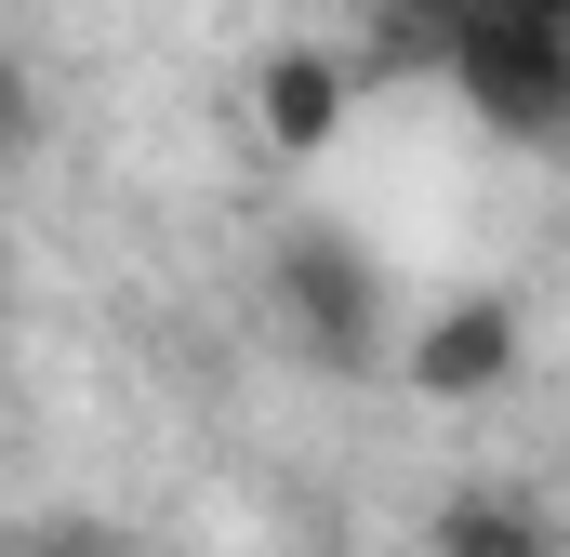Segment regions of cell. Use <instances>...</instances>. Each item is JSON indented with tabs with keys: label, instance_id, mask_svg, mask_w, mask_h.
<instances>
[{
	"label": "cell",
	"instance_id": "277c9868",
	"mask_svg": "<svg viewBox=\"0 0 570 557\" xmlns=\"http://www.w3.org/2000/svg\"><path fill=\"white\" fill-rule=\"evenodd\" d=\"M358 53H332V40H279V53H253V134L279 146V159H332L345 120H358Z\"/></svg>",
	"mask_w": 570,
	"mask_h": 557
},
{
	"label": "cell",
	"instance_id": "6da1fadb",
	"mask_svg": "<svg viewBox=\"0 0 570 557\" xmlns=\"http://www.w3.org/2000/svg\"><path fill=\"white\" fill-rule=\"evenodd\" d=\"M438 80L518 146H570V40L518 0H438Z\"/></svg>",
	"mask_w": 570,
	"mask_h": 557
},
{
	"label": "cell",
	"instance_id": "52a82bcc",
	"mask_svg": "<svg viewBox=\"0 0 570 557\" xmlns=\"http://www.w3.org/2000/svg\"><path fill=\"white\" fill-rule=\"evenodd\" d=\"M0 557H107V545H94V531H13Z\"/></svg>",
	"mask_w": 570,
	"mask_h": 557
},
{
	"label": "cell",
	"instance_id": "3957f363",
	"mask_svg": "<svg viewBox=\"0 0 570 557\" xmlns=\"http://www.w3.org/2000/svg\"><path fill=\"white\" fill-rule=\"evenodd\" d=\"M518 359H531V319H518L504 292H451L425 332L399 345V385L438 399V412H464V399H504V385H518Z\"/></svg>",
	"mask_w": 570,
	"mask_h": 557
},
{
	"label": "cell",
	"instance_id": "7a4b0ae2",
	"mask_svg": "<svg viewBox=\"0 0 570 557\" xmlns=\"http://www.w3.org/2000/svg\"><path fill=\"white\" fill-rule=\"evenodd\" d=\"M266 305H279V332L318 372H372L385 359V278H372L358 240H332V226H292L279 253H266Z\"/></svg>",
	"mask_w": 570,
	"mask_h": 557
},
{
	"label": "cell",
	"instance_id": "8992f818",
	"mask_svg": "<svg viewBox=\"0 0 570 557\" xmlns=\"http://www.w3.org/2000/svg\"><path fill=\"white\" fill-rule=\"evenodd\" d=\"M40 134H53L40 67H27V53H0V173H13V159H40Z\"/></svg>",
	"mask_w": 570,
	"mask_h": 557
},
{
	"label": "cell",
	"instance_id": "ba28073f",
	"mask_svg": "<svg viewBox=\"0 0 570 557\" xmlns=\"http://www.w3.org/2000/svg\"><path fill=\"white\" fill-rule=\"evenodd\" d=\"M518 13H544V27H558V40H570V0H518Z\"/></svg>",
	"mask_w": 570,
	"mask_h": 557
},
{
	"label": "cell",
	"instance_id": "5b68a950",
	"mask_svg": "<svg viewBox=\"0 0 570 557\" xmlns=\"http://www.w3.org/2000/svg\"><path fill=\"white\" fill-rule=\"evenodd\" d=\"M425 557H570V531L531 505V491H504V478H478V491H451L438 505Z\"/></svg>",
	"mask_w": 570,
	"mask_h": 557
}]
</instances>
